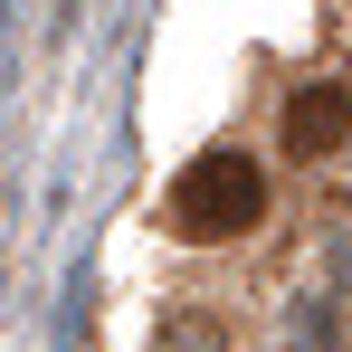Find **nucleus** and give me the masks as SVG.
Masks as SVG:
<instances>
[{
	"instance_id": "f03ea898",
	"label": "nucleus",
	"mask_w": 352,
	"mask_h": 352,
	"mask_svg": "<svg viewBox=\"0 0 352 352\" xmlns=\"http://www.w3.org/2000/svg\"><path fill=\"white\" fill-rule=\"evenodd\" d=\"M343 143H352V86L324 76V86H305L286 105V153L295 162H324V153H343Z\"/></svg>"
},
{
	"instance_id": "f257e3e1",
	"label": "nucleus",
	"mask_w": 352,
	"mask_h": 352,
	"mask_svg": "<svg viewBox=\"0 0 352 352\" xmlns=\"http://www.w3.org/2000/svg\"><path fill=\"white\" fill-rule=\"evenodd\" d=\"M172 210H181L190 238H248L257 219H267V172H257L248 153H200V162L181 172Z\"/></svg>"
}]
</instances>
